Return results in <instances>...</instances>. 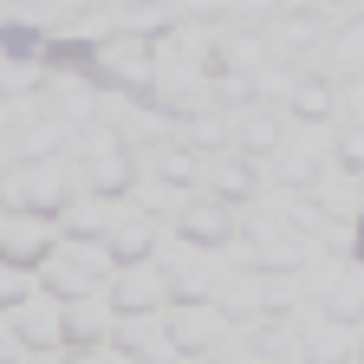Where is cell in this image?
Masks as SVG:
<instances>
[{"mask_svg": "<svg viewBox=\"0 0 364 364\" xmlns=\"http://www.w3.org/2000/svg\"><path fill=\"white\" fill-rule=\"evenodd\" d=\"M182 235H189V241H221L228 235V215L221 208H189V215H182Z\"/></svg>", "mask_w": 364, "mask_h": 364, "instance_id": "6da1fadb", "label": "cell"}, {"mask_svg": "<svg viewBox=\"0 0 364 364\" xmlns=\"http://www.w3.org/2000/svg\"><path fill=\"white\" fill-rule=\"evenodd\" d=\"M306 351H312V364H338V358H345V338H338V332H312Z\"/></svg>", "mask_w": 364, "mask_h": 364, "instance_id": "7a4b0ae2", "label": "cell"}, {"mask_svg": "<svg viewBox=\"0 0 364 364\" xmlns=\"http://www.w3.org/2000/svg\"><path fill=\"white\" fill-rule=\"evenodd\" d=\"M338 53H345V65H364V26H351V33L338 39Z\"/></svg>", "mask_w": 364, "mask_h": 364, "instance_id": "3957f363", "label": "cell"}, {"mask_svg": "<svg viewBox=\"0 0 364 364\" xmlns=\"http://www.w3.org/2000/svg\"><path fill=\"white\" fill-rule=\"evenodd\" d=\"M299 117H326V85H318V91L306 85V91H299Z\"/></svg>", "mask_w": 364, "mask_h": 364, "instance_id": "277c9868", "label": "cell"}, {"mask_svg": "<svg viewBox=\"0 0 364 364\" xmlns=\"http://www.w3.org/2000/svg\"><path fill=\"white\" fill-rule=\"evenodd\" d=\"M215 182H221V189H235V196H241V189H247V169H241V163H221V169H215Z\"/></svg>", "mask_w": 364, "mask_h": 364, "instance_id": "5b68a950", "label": "cell"}, {"mask_svg": "<svg viewBox=\"0 0 364 364\" xmlns=\"http://www.w3.org/2000/svg\"><path fill=\"white\" fill-rule=\"evenodd\" d=\"M312 169H318V163H312L306 150H299V156H287V182H312Z\"/></svg>", "mask_w": 364, "mask_h": 364, "instance_id": "8992f818", "label": "cell"}, {"mask_svg": "<svg viewBox=\"0 0 364 364\" xmlns=\"http://www.w3.org/2000/svg\"><path fill=\"white\" fill-rule=\"evenodd\" d=\"M345 163L364 169V130H345Z\"/></svg>", "mask_w": 364, "mask_h": 364, "instance_id": "52a82bcc", "label": "cell"}, {"mask_svg": "<svg viewBox=\"0 0 364 364\" xmlns=\"http://www.w3.org/2000/svg\"><path fill=\"white\" fill-rule=\"evenodd\" d=\"M358 247H364V241H358Z\"/></svg>", "mask_w": 364, "mask_h": 364, "instance_id": "ba28073f", "label": "cell"}]
</instances>
